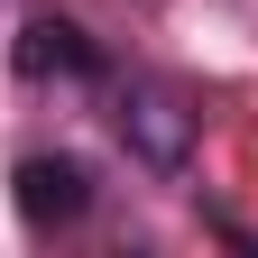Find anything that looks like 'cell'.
<instances>
[{
  "instance_id": "6da1fadb",
  "label": "cell",
  "mask_w": 258,
  "mask_h": 258,
  "mask_svg": "<svg viewBox=\"0 0 258 258\" xmlns=\"http://www.w3.org/2000/svg\"><path fill=\"white\" fill-rule=\"evenodd\" d=\"M19 221L28 231H64V221H83L92 212V175H83V157H19Z\"/></svg>"
},
{
  "instance_id": "7a4b0ae2",
  "label": "cell",
  "mask_w": 258,
  "mask_h": 258,
  "mask_svg": "<svg viewBox=\"0 0 258 258\" xmlns=\"http://www.w3.org/2000/svg\"><path fill=\"white\" fill-rule=\"evenodd\" d=\"M120 139L148 157V166H184V139H194V111L175 83H129L120 92Z\"/></svg>"
},
{
  "instance_id": "3957f363",
  "label": "cell",
  "mask_w": 258,
  "mask_h": 258,
  "mask_svg": "<svg viewBox=\"0 0 258 258\" xmlns=\"http://www.w3.org/2000/svg\"><path fill=\"white\" fill-rule=\"evenodd\" d=\"M19 74H28V83H55V74H64V83H92V74H102V46H92L74 19L46 10V19L19 28Z\"/></svg>"
}]
</instances>
